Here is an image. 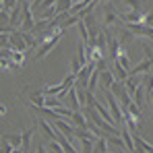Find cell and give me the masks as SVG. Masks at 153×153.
<instances>
[{
  "instance_id": "cell-8",
  "label": "cell",
  "mask_w": 153,
  "mask_h": 153,
  "mask_svg": "<svg viewBox=\"0 0 153 153\" xmlns=\"http://www.w3.org/2000/svg\"><path fill=\"white\" fill-rule=\"evenodd\" d=\"M112 73H114V76H116V81H120V83H124V81L128 79V71H126V68H122L118 62L112 64Z\"/></svg>"
},
{
  "instance_id": "cell-12",
  "label": "cell",
  "mask_w": 153,
  "mask_h": 153,
  "mask_svg": "<svg viewBox=\"0 0 153 153\" xmlns=\"http://www.w3.org/2000/svg\"><path fill=\"white\" fill-rule=\"evenodd\" d=\"M134 39V33L132 31H128L126 27H124V31H120V35H118V42L122 44V46H126V44H130Z\"/></svg>"
},
{
  "instance_id": "cell-16",
  "label": "cell",
  "mask_w": 153,
  "mask_h": 153,
  "mask_svg": "<svg viewBox=\"0 0 153 153\" xmlns=\"http://www.w3.org/2000/svg\"><path fill=\"white\" fill-rule=\"evenodd\" d=\"M46 108H52V110H54V108H62V103H60V97H58V100H56L54 95L46 97Z\"/></svg>"
},
{
  "instance_id": "cell-17",
  "label": "cell",
  "mask_w": 153,
  "mask_h": 153,
  "mask_svg": "<svg viewBox=\"0 0 153 153\" xmlns=\"http://www.w3.org/2000/svg\"><path fill=\"white\" fill-rule=\"evenodd\" d=\"M122 2H126L128 6H130V10H141V6H143L145 0H122Z\"/></svg>"
},
{
  "instance_id": "cell-10",
  "label": "cell",
  "mask_w": 153,
  "mask_h": 153,
  "mask_svg": "<svg viewBox=\"0 0 153 153\" xmlns=\"http://www.w3.org/2000/svg\"><path fill=\"white\" fill-rule=\"evenodd\" d=\"M100 75H102V71H100V68H95V71L91 73L89 85H87V91H89V93H95V85L100 83Z\"/></svg>"
},
{
  "instance_id": "cell-14",
  "label": "cell",
  "mask_w": 153,
  "mask_h": 153,
  "mask_svg": "<svg viewBox=\"0 0 153 153\" xmlns=\"http://www.w3.org/2000/svg\"><path fill=\"white\" fill-rule=\"evenodd\" d=\"M31 134H33V128H29L23 132V145H21V149L25 153H29V147H31Z\"/></svg>"
},
{
  "instance_id": "cell-21",
  "label": "cell",
  "mask_w": 153,
  "mask_h": 153,
  "mask_svg": "<svg viewBox=\"0 0 153 153\" xmlns=\"http://www.w3.org/2000/svg\"><path fill=\"white\" fill-rule=\"evenodd\" d=\"M13 149H15V147L8 143V139H4V143H2V153H13Z\"/></svg>"
},
{
  "instance_id": "cell-22",
  "label": "cell",
  "mask_w": 153,
  "mask_h": 153,
  "mask_svg": "<svg viewBox=\"0 0 153 153\" xmlns=\"http://www.w3.org/2000/svg\"><path fill=\"white\" fill-rule=\"evenodd\" d=\"M35 153H46V147H44V145H37V149H35Z\"/></svg>"
},
{
  "instance_id": "cell-18",
  "label": "cell",
  "mask_w": 153,
  "mask_h": 153,
  "mask_svg": "<svg viewBox=\"0 0 153 153\" xmlns=\"http://www.w3.org/2000/svg\"><path fill=\"white\" fill-rule=\"evenodd\" d=\"M15 6H17V0H2V10L8 13V10H13Z\"/></svg>"
},
{
  "instance_id": "cell-13",
  "label": "cell",
  "mask_w": 153,
  "mask_h": 153,
  "mask_svg": "<svg viewBox=\"0 0 153 153\" xmlns=\"http://www.w3.org/2000/svg\"><path fill=\"white\" fill-rule=\"evenodd\" d=\"M105 137H97L95 139V147H93V153H108V147H105Z\"/></svg>"
},
{
  "instance_id": "cell-20",
  "label": "cell",
  "mask_w": 153,
  "mask_h": 153,
  "mask_svg": "<svg viewBox=\"0 0 153 153\" xmlns=\"http://www.w3.org/2000/svg\"><path fill=\"white\" fill-rule=\"evenodd\" d=\"M143 23L147 27H153V10L151 13H145V17H143Z\"/></svg>"
},
{
  "instance_id": "cell-11",
  "label": "cell",
  "mask_w": 153,
  "mask_h": 153,
  "mask_svg": "<svg viewBox=\"0 0 153 153\" xmlns=\"http://www.w3.org/2000/svg\"><path fill=\"white\" fill-rule=\"evenodd\" d=\"M66 95H68V100H71V108H73V110H83V108H81V102H79V93H76L75 87H73Z\"/></svg>"
},
{
  "instance_id": "cell-6",
  "label": "cell",
  "mask_w": 153,
  "mask_h": 153,
  "mask_svg": "<svg viewBox=\"0 0 153 153\" xmlns=\"http://www.w3.org/2000/svg\"><path fill=\"white\" fill-rule=\"evenodd\" d=\"M100 83H102V87H105V89H112V85L116 83V76H114V73L112 71H102V75H100Z\"/></svg>"
},
{
  "instance_id": "cell-15",
  "label": "cell",
  "mask_w": 153,
  "mask_h": 153,
  "mask_svg": "<svg viewBox=\"0 0 153 153\" xmlns=\"http://www.w3.org/2000/svg\"><path fill=\"white\" fill-rule=\"evenodd\" d=\"M6 139H8V143H10L13 147H21V145H23V134H8Z\"/></svg>"
},
{
  "instance_id": "cell-23",
  "label": "cell",
  "mask_w": 153,
  "mask_h": 153,
  "mask_svg": "<svg viewBox=\"0 0 153 153\" xmlns=\"http://www.w3.org/2000/svg\"><path fill=\"white\" fill-rule=\"evenodd\" d=\"M13 153H25V151H23L21 147H15V149H13Z\"/></svg>"
},
{
  "instance_id": "cell-19",
  "label": "cell",
  "mask_w": 153,
  "mask_h": 153,
  "mask_svg": "<svg viewBox=\"0 0 153 153\" xmlns=\"http://www.w3.org/2000/svg\"><path fill=\"white\" fill-rule=\"evenodd\" d=\"M48 147H50L52 151H56V153H64V149L60 147V143H58V141H50V143H48Z\"/></svg>"
},
{
  "instance_id": "cell-24",
  "label": "cell",
  "mask_w": 153,
  "mask_h": 153,
  "mask_svg": "<svg viewBox=\"0 0 153 153\" xmlns=\"http://www.w3.org/2000/svg\"><path fill=\"white\" fill-rule=\"evenodd\" d=\"M100 2H108V0H97V4H100Z\"/></svg>"
},
{
  "instance_id": "cell-3",
  "label": "cell",
  "mask_w": 153,
  "mask_h": 153,
  "mask_svg": "<svg viewBox=\"0 0 153 153\" xmlns=\"http://www.w3.org/2000/svg\"><path fill=\"white\" fill-rule=\"evenodd\" d=\"M95 68H91L89 64L76 75V83H75V87L76 89H87V85H89V79H91V73H93Z\"/></svg>"
},
{
  "instance_id": "cell-9",
  "label": "cell",
  "mask_w": 153,
  "mask_h": 153,
  "mask_svg": "<svg viewBox=\"0 0 153 153\" xmlns=\"http://www.w3.org/2000/svg\"><path fill=\"white\" fill-rule=\"evenodd\" d=\"M37 126H42V132L46 134V139H48V141H56V130H52L50 122L42 120V122H37Z\"/></svg>"
},
{
  "instance_id": "cell-7",
  "label": "cell",
  "mask_w": 153,
  "mask_h": 153,
  "mask_svg": "<svg viewBox=\"0 0 153 153\" xmlns=\"http://www.w3.org/2000/svg\"><path fill=\"white\" fill-rule=\"evenodd\" d=\"M139 73H151V60H149V58H145L139 66L130 68V71H128V76H134V75H139Z\"/></svg>"
},
{
  "instance_id": "cell-5",
  "label": "cell",
  "mask_w": 153,
  "mask_h": 153,
  "mask_svg": "<svg viewBox=\"0 0 153 153\" xmlns=\"http://www.w3.org/2000/svg\"><path fill=\"white\" fill-rule=\"evenodd\" d=\"M143 17H145L143 10H130L126 15H122L120 19H122V23H143Z\"/></svg>"
},
{
  "instance_id": "cell-1",
  "label": "cell",
  "mask_w": 153,
  "mask_h": 153,
  "mask_svg": "<svg viewBox=\"0 0 153 153\" xmlns=\"http://www.w3.org/2000/svg\"><path fill=\"white\" fill-rule=\"evenodd\" d=\"M102 93H103V97L108 100V105H110V112H112V116H114L116 124L120 126V124L124 122V116H122V105H120V102L116 100V95L112 93V89H105V87H102Z\"/></svg>"
},
{
  "instance_id": "cell-4",
  "label": "cell",
  "mask_w": 153,
  "mask_h": 153,
  "mask_svg": "<svg viewBox=\"0 0 153 153\" xmlns=\"http://www.w3.org/2000/svg\"><path fill=\"white\" fill-rule=\"evenodd\" d=\"M118 21H122V19H118V15H116V8H114L112 4H105V15H103V27H112V25H116Z\"/></svg>"
},
{
  "instance_id": "cell-2",
  "label": "cell",
  "mask_w": 153,
  "mask_h": 153,
  "mask_svg": "<svg viewBox=\"0 0 153 153\" xmlns=\"http://www.w3.org/2000/svg\"><path fill=\"white\" fill-rule=\"evenodd\" d=\"M64 31H66V29H64L62 25L58 27V31H56V33H54L52 37H48V39H46V42H44V44L39 46V50L35 52V60H42L44 56H48V54H50V52L56 48V44H58V42L62 39V33H64Z\"/></svg>"
}]
</instances>
